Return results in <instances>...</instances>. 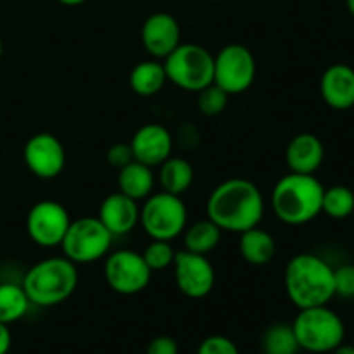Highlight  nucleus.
Returning a JSON list of instances; mask_svg holds the SVG:
<instances>
[{"label":"nucleus","instance_id":"nucleus-16","mask_svg":"<svg viewBox=\"0 0 354 354\" xmlns=\"http://www.w3.org/2000/svg\"><path fill=\"white\" fill-rule=\"evenodd\" d=\"M97 218L113 234V237H120V235L130 234L137 227L140 221V206H138V201L118 190L102 201Z\"/></svg>","mask_w":354,"mask_h":354},{"label":"nucleus","instance_id":"nucleus-31","mask_svg":"<svg viewBox=\"0 0 354 354\" xmlns=\"http://www.w3.org/2000/svg\"><path fill=\"white\" fill-rule=\"evenodd\" d=\"M106 158L111 166L121 169L123 166H127L128 162L133 161V152H131L130 144H114L109 147Z\"/></svg>","mask_w":354,"mask_h":354},{"label":"nucleus","instance_id":"nucleus-32","mask_svg":"<svg viewBox=\"0 0 354 354\" xmlns=\"http://www.w3.org/2000/svg\"><path fill=\"white\" fill-rule=\"evenodd\" d=\"M178 342L169 335H158L147 344L145 354H178Z\"/></svg>","mask_w":354,"mask_h":354},{"label":"nucleus","instance_id":"nucleus-5","mask_svg":"<svg viewBox=\"0 0 354 354\" xmlns=\"http://www.w3.org/2000/svg\"><path fill=\"white\" fill-rule=\"evenodd\" d=\"M292 330L299 348L313 354L332 353L346 337L344 322L327 304L299 310Z\"/></svg>","mask_w":354,"mask_h":354},{"label":"nucleus","instance_id":"nucleus-14","mask_svg":"<svg viewBox=\"0 0 354 354\" xmlns=\"http://www.w3.org/2000/svg\"><path fill=\"white\" fill-rule=\"evenodd\" d=\"M140 40L149 55L159 61L168 57L182 44V30L175 16L169 12H154L142 24Z\"/></svg>","mask_w":354,"mask_h":354},{"label":"nucleus","instance_id":"nucleus-24","mask_svg":"<svg viewBox=\"0 0 354 354\" xmlns=\"http://www.w3.org/2000/svg\"><path fill=\"white\" fill-rule=\"evenodd\" d=\"M30 306L23 286L12 282L0 283V324H16L28 313Z\"/></svg>","mask_w":354,"mask_h":354},{"label":"nucleus","instance_id":"nucleus-33","mask_svg":"<svg viewBox=\"0 0 354 354\" xmlns=\"http://www.w3.org/2000/svg\"><path fill=\"white\" fill-rule=\"evenodd\" d=\"M12 346V335H10L9 325L0 324V354H7Z\"/></svg>","mask_w":354,"mask_h":354},{"label":"nucleus","instance_id":"nucleus-38","mask_svg":"<svg viewBox=\"0 0 354 354\" xmlns=\"http://www.w3.org/2000/svg\"><path fill=\"white\" fill-rule=\"evenodd\" d=\"M211 2H220V0H211Z\"/></svg>","mask_w":354,"mask_h":354},{"label":"nucleus","instance_id":"nucleus-39","mask_svg":"<svg viewBox=\"0 0 354 354\" xmlns=\"http://www.w3.org/2000/svg\"><path fill=\"white\" fill-rule=\"evenodd\" d=\"M353 344H354V341H353Z\"/></svg>","mask_w":354,"mask_h":354},{"label":"nucleus","instance_id":"nucleus-37","mask_svg":"<svg viewBox=\"0 0 354 354\" xmlns=\"http://www.w3.org/2000/svg\"><path fill=\"white\" fill-rule=\"evenodd\" d=\"M3 55V44H2V38H0V59H2Z\"/></svg>","mask_w":354,"mask_h":354},{"label":"nucleus","instance_id":"nucleus-29","mask_svg":"<svg viewBox=\"0 0 354 354\" xmlns=\"http://www.w3.org/2000/svg\"><path fill=\"white\" fill-rule=\"evenodd\" d=\"M196 354H241V351L230 337L214 334L201 342Z\"/></svg>","mask_w":354,"mask_h":354},{"label":"nucleus","instance_id":"nucleus-3","mask_svg":"<svg viewBox=\"0 0 354 354\" xmlns=\"http://www.w3.org/2000/svg\"><path fill=\"white\" fill-rule=\"evenodd\" d=\"M325 187L315 175L287 173L273 187L272 206L282 223L299 227L322 213Z\"/></svg>","mask_w":354,"mask_h":354},{"label":"nucleus","instance_id":"nucleus-4","mask_svg":"<svg viewBox=\"0 0 354 354\" xmlns=\"http://www.w3.org/2000/svg\"><path fill=\"white\" fill-rule=\"evenodd\" d=\"M78 268L66 256H54L31 266L23 279V289L31 304L52 308L64 303L78 287Z\"/></svg>","mask_w":354,"mask_h":354},{"label":"nucleus","instance_id":"nucleus-15","mask_svg":"<svg viewBox=\"0 0 354 354\" xmlns=\"http://www.w3.org/2000/svg\"><path fill=\"white\" fill-rule=\"evenodd\" d=\"M130 147L135 161L154 168L171 156L173 137L162 124L147 123L135 131Z\"/></svg>","mask_w":354,"mask_h":354},{"label":"nucleus","instance_id":"nucleus-11","mask_svg":"<svg viewBox=\"0 0 354 354\" xmlns=\"http://www.w3.org/2000/svg\"><path fill=\"white\" fill-rule=\"evenodd\" d=\"M71 216L57 201H38L26 218V232L31 241L40 248L61 245L68 232Z\"/></svg>","mask_w":354,"mask_h":354},{"label":"nucleus","instance_id":"nucleus-21","mask_svg":"<svg viewBox=\"0 0 354 354\" xmlns=\"http://www.w3.org/2000/svg\"><path fill=\"white\" fill-rule=\"evenodd\" d=\"M128 83H130V88L133 90L137 95H158V93L165 88L166 83H168L165 66H162V62H159L158 59H149V61L138 62V64L130 71Z\"/></svg>","mask_w":354,"mask_h":354},{"label":"nucleus","instance_id":"nucleus-26","mask_svg":"<svg viewBox=\"0 0 354 354\" xmlns=\"http://www.w3.org/2000/svg\"><path fill=\"white\" fill-rule=\"evenodd\" d=\"M299 349L292 325L275 324L268 327V330L263 335V351L265 354H297Z\"/></svg>","mask_w":354,"mask_h":354},{"label":"nucleus","instance_id":"nucleus-22","mask_svg":"<svg viewBox=\"0 0 354 354\" xmlns=\"http://www.w3.org/2000/svg\"><path fill=\"white\" fill-rule=\"evenodd\" d=\"M159 168V185L165 192L183 196L194 183V168L187 159L169 156Z\"/></svg>","mask_w":354,"mask_h":354},{"label":"nucleus","instance_id":"nucleus-27","mask_svg":"<svg viewBox=\"0 0 354 354\" xmlns=\"http://www.w3.org/2000/svg\"><path fill=\"white\" fill-rule=\"evenodd\" d=\"M175 254L176 251L171 245V242L154 241V239H152L151 244H147V248L142 252L145 263H147V266L152 272H161V270H166L168 266H171L173 261H175Z\"/></svg>","mask_w":354,"mask_h":354},{"label":"nucleus","instance_id":"nucleus-12","mask_svg":"<svg viewBox=\"0 0 354 354\" xmlns=\"http://www.w3.org/2000/svg\"><path fill=\"white\" fill-rule=\"evenodd\" d=\"M175 282L183 296L190 299H203L213 290L216 283L214 266L204 254H196L190 251H176L175 261Z\"/></svg>","mask_w":354,"mask_h":354},{"label":"nucleus","instance_id":"nucleus-36","mask_svg":"<svg viewBox=\"0 0 354 354\" xmlns=\"http://www.w3.org/2000/svg\"><path fill=\"white\" fill-rule=\"evenodd\" d=\"M346 6H348V10L351 12V16L354 17V0H346Z\"/></svg>","mask_w":354,"mask_h":354},{"label":"nucleus","instance_id":"nucleus-10","mask_svg":"<svg viewBox=\"0 0 354 354\" xmlns=\"http://www.w3.org/2000/svg\"><path fill=\"white\" fill-rule=\"evenodd\" d=\"M104 279L114 292L133 296L147 289L152 270L147 266L142 252L120 249L107 256L104 263Z\"/></svg>","mask_w":354,"mask_h":354},{"label":"nucleus","instance_id":"nucleus-9","mask_svg":"<svg viewBox=\"0 0 354 354\" xmlns=\"http://www.w3.org/2000/svg\"><path fill=\"white\" fill-rule=\"evenodd\" d=\"M256 80V59L245 45H225L214 55V78L228 95H239L251 88Z\"/></svg>","mask_w":354,"mask_h":354},{"label":"nucleus","instance_id":"nucleus-35","mask_svg":"<svg viewBox=\"0 0 354 354\" xmlns=\"http://www.w3.org/2000/svg\"><path fill=\"white\" fill-rule=\"evenodd\" d=\"M59 3H62V6H68V7H76V6H82L83 2H86V0H57Z\"/></svg>","mask_w":354,"mask_h":354},{"label":"nucleus","instance_id":"nucleus-17","mask_svg":"<svg viewBox=\"0 0 354 354\" xmlns=\"http://www.w3.org/2000/svg\"><path fill=\"white\" fill-rule=\"evenodd\" d=\"M320 93L332 109H351L354 107V69L348 64L328 66L322 75Z\"/></svg>","mask_w":354,"mask_h":354},{"label":"nucleus","instance_id":"nucleus-6","mask_svg":"<svg viewBox=\"0 0 354 354\" xmlns=\"http://www.w3.org/2000/svg\"><path fill=\"white\" fill-rule=\"evenodd\" d=\"M166 78L185 92H201L213 83L214 55L197 44H180L162 59Z\"/></svg>","mask_w":354,"mask_h":354},{"label":"nucleus","instance_id":"nucleus-2","mask_svg":"<svg viewBox=\"0 0 354 354\" xmlns=\"http://www.w3.org/2000/svg\"><path fill=\"white\" fill-rule=\"evenodd\" d=\"M283 283L289 299L299 310L325 306L335 296L334 268L311 252L294 256L287 263Z\"/></svg>","mask_w":354,"mask_h":354},{"label":"nucleus","instance_id":"nucleus-28","mask_svg":"<svg viewBox=\"0 0 354 354\" xmlns=\"http://www.w3.org/2000/svg\"><path fill=\"white\" fill-rule=\"evenodd\" d=\"M228 97L230 95L223 88H220L216 83H211L206 88L197 92V107L206 116H218L227 109Z\"/></svg>","mask_w":354,"mask_h":354},{"label":"nucleus","instance_id":"nucleus-7","mask_svg":"<svg viewBox=\"0 0 354 354\" xmlns=\"http://www.w3.org/2000/svg\"><path fill=\"white\" fill-rule=\"evenodd\" d=\"M187 206L182 196L161 190L151 194L140 207V221L145 234L154 241H175L187 228Z\"/></svg>","mask_w":354,"mask_h":354},{"label":"nucleus","instance_id":"nucleus-30","mask_svg":"<svg viewBox=\"0 0 354 354\" xmlns=\"http://www.w3.org/2000/svg\"><path fill=\"white\" fill-rule=\"evenodd\" d=\"M335 296L354 299V265H342L334 268Z\"/></svg>","mask_w":354,"mask_h":354},{"label":"nucleus","instance_id":"nucleus-23","mask_svg":"<svg viewBox=\"0 0 354 354\" xmlns=\"http://www.w3.org/2000/svg\"><path fill=\"white\" fill-rule=\"evenodd\" d=\"M221 234H223V230L216 223H213L209 218L196 221V223H192L183 230L185 251L207 256L220 245Z\"/></svg>","mask_w":354,"mask_h":354},{"label":"nucleus","instance_id":"nucleus-13","mask_svg":"<svg viewBox=\"0 0 354 354\" xmlns=\"http://www.w3.org/2000/svg\"><path fill=\"white\" fill-rule=\"evenodd\" d=\"M24 165L41 180H52L62 173L66 166V151L55 135L41 131L28 138L23 151Z\"/></svg>","mask_w":354,"mask_h":354},{"label":"nucleus","instance_id":"nucleus-25","mask_svg":"<svg viewBox=\"0 0 354 354\" xmlns=\"http://www.w3.org/2000/svg\"><path fill=\"white\" fill-rule=\"evenodd\" d=\"M354 211V192L346 185H332L324 190L322 213L334 220H344Z\"/></svg>","mask_w":354,"mask_h":354},{"label":"nucleus","instance_id":"nucleus-1","mask_svg":"<svg viewBox=\"0 0 354 354\" xmlns=\"http://www.w3.org/2000/svg\"><path fill=\"white\" fill-rule=\"evenodd\" d=\"M207 218L223 232H242L259 227L265 214V199L256 183L230 178L214 187L207 199Z\"/></svg>","mask_w":354,"mask_h":354},{"label":"nucleus","instance_id":"nucleus-19","mask_svg":"<svg viewBox=\"0 0 354 354\" xmlns=\"http://www.w3.org/2000/svg\"><path fill=\"white\" fill-rule=\"evenodd\" d=\"M239 252L242 259L252 266H265L275 258L277 242L270 232L254 227L242 232L239 239Z\"/></svg>","mask_w":354,"mask_h":354},{"label":"nucleus","instance_id":"nucleus-18","mask_svg":"<svg viewBox=\"0 0 354 354\" xmlns=\"http://www.w3.org/2000/svg\"><path fill=\"white\" fill-rule=\"evenodd\" d=\"M325 158V149L320 138L313 133H299L290 138L286 149L287 166L292 173L315 175Z\"/></svg>","mask_w":354,"mask_h":354},{"label":"nucleus","instance_id":"nucleus-34","mask_svg":"<svg viewBox=\"0 0 354 354\" xmlns=\"http://www.w3.org/2000/svg\"><path fill=\"white\" fill-rule=\"evenodd\" d=\"M330 354H354V344H344V342H342V344L337 346Z\"/></svg>","mask_w":354,"mask_h":354},{"label":"nucleus","instance_id":"nucleus-20","mask_svg":"<svg viewBox=\"0 0 354 354\" xmlns=\"http://www.w3.org/2000/svg\"><path fill=\"white\" fill-rule=\"evenodd\" d=\"M154 183L156 178L151 166L135 161V159L123 166L118 173V190L135 201L147 199L154 190Z\"/></svg>","mask_w":354,"mask_h":354},{"label":"nucleus","instance_id":"nucleus-8","mask_svg":"<svg viewBox=\"0 0 354 354\" xmlns=\"http://www.w3.org/2000/svg\"><path fill=\"white\" fill-rule=\"evenodd\" d=\"M113 239V234L104 227L99 218L83 216L78 220H71L61 242V248L66 258L76 266L90 265V263L106 258Z\"/></svg>","mask_w":354,"mask_h":354}]
</instances>
